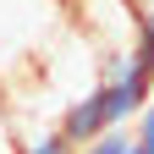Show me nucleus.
Instances as JSON below:
<instances>
[{"mask_svg": "<svg viewBox=\"0 0 154 154\" xmlns=\"http://www.w3.org/2000/svg\"><path fill=\"white\" fill-rule=\"evenodd\" d=\"M127 149H132V132H127V127H116V132H99V138L77 143L72 154H127Z\"/></svg>", "mask_w": 154, "mask_h": 154, "instance_id": "obj_4", "label": "nucleus"}, {"mask_svg": "<svg viewBox=\"0 0 154 154\" xmlns=\"http://www.w3.org/2000/svg\"><path fill=\"white\" fill-rule=\"evenodd\" d=\"M127 154H138V149H127Z\"/></svg>", "mask_w": 154, "mask_h": 154, "instance_id": "obj_7", "label": "nucleus"}, {"mask_svg": "<svg viewBox=\"0 0 154 154\" xmlns=\"http://www.w3.org/2000/svg\"><path fill=\"white\" fill-rule=\"evenodd\" d=\"M149 99H154V77L132 61V55H121V61H110V66L99 72V83H94L88 94H77V99L61 110L55 132L66 138V149H77V143L99 138V132L127 127Z\"/></svg>", "mask_w": 154, "mask_h": 154, "instance_id": "obj_2", "label": "nucleus"}, {"mask_svg": "<svg viewBox=\"0 0 154 154\" xmlns=\"http://www.w3.org/2000/svg\"><path fill=\"white\" fill-rule=\"evenodd\" d=\"M17 154H72V149H66V138H61L55 127H44L38 138H28V143H17Z\"/></svg>", "mask_w": 154, "mask_h": 154, "instance_id": "obj_6", "label": "nucleus"}, {"mask_svg": "<svg viewBox=\"0 0 154 154\" xmlns=\"http://www.w3.org/2000/svg\"><path fill=\"white\" fill-rule=\"evenodd\" d=\"M132 61H138L149 77H154V6L138 17V38H132Z\"/></svg>", "mask_w": 154, "mask_h": 154, "instance_id": "obj_3", "label": "nucleus"}, {"mask_svg": "<svg viewBox=\"0 0 154 154\" xmlns=\"http://www.w3.org/2000/svg\"><path fill=\"white\" fill-rule=\"evenodd\" d=\"M72 33V0H0V94L28 88Z\"/></svg>", "mask_w": 154, "mask_h": 154, "instance_id": "obj_1", "label": "nucleus"}, {"mask_svg": "<svg viewBox=\"0 0 154 154\" xmlns=\"http://www.w3.org/2000/svg\"><path fill=\"white\" fill-rule=\"evenodd\" d=\"M132 149H138V154H154V99L132 116Z\"/></svg>", "mask_w": 154, "mask_h": 154, "instance_id": "obj_5", "label": "nucleus"}]
</instances>
